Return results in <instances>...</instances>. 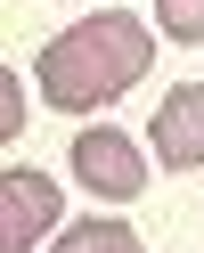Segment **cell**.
I'll return each instance as SVG.
<instances>
[{
  "instance_id": "cell-1",
  "label": "cell",
  "mask_w": 204,
  "mask_h": 253,
  "mask_svg": "<svg viewBox=\"0 0 204 253\" xmlns=\"http://www.w3.org/2000/svg\"><path fill=\"white\" fill-rule=\"evenodd\" d=\"M147 66H155V33L131 8H98V17L66 25V33L41 49V98H49L57 115H98V106L122 98Z\"/></svg>"
},
{
  "instance_id": "cell-2",
  "label": "cell",
  "mask_w": 204,
  "mask_h": 253,
  "mask_svg": "<svg viewBox=\"0 0 204 253\" xmlns=\"http://www.w3.org/2000/svg\"><path fill=\"white\" fill-rule=\"evenodd\" d=\"M57 220H66V196L49 188V171H25L17 164L8 180H0V253H33Z\"/></svg>"
},
{
  "instance_id": "cell-3",
  "label": "cell",
  "mask_w": 204,
  "mask_h": 253,
  "mask_svg": "<svg viewBox=\"0 0 204 253\" xmlns=\"http://www.w3.org/2000/svg\"><path fill=\"white\" fill-rule=\"evenodd\" d=\"M74 180L90 188V196L122 204L147 188V155L131 147V131H74Z\"/></svg>"
},
{
  "instance_id": "cell-4",
  "label": "cell",
  "mask_w": 204,
  "mask_h": 253,
  "mask_svg": "<svg viewBox=\"0 0 204 253\" xmlns=\"http://www.w3.org/2000/svg\"><path fill=\"white\" fill-rule=\"evenodd\" d=\"M155 164H171V171L204 164V82H180L155 106Z\"/></svg>"
},
{
  "instance_id": "cell-5",
  "label": "cell",
  "mask_w": 204,
  "mask_h": 253,
  "mask_svg": "<svg viewBox=\"0 0 204 253\" xmlns=\"http://www.w3.org/2000/svg\"><path fill=\"white\" fill-rule=\"evenodd\" d=\"M57 253H139V229L115 220V212H90V220H66Z\"/></svg>"
},
{
  "instance_id": "cell-6",
  "label": "cell",
  "mask_w": 204,
  "mask_h": 253,
  "mask_svg": "<svg viewBox=\"0 0 204 253\" xmlns=\"http://www.w3.org/2000/svg\"><path fill=\"white\" fill-rule=\"evenodd\" d=\"M155 25L171 41H204V0H155Z\"/></svg>"
},
{
  "instance_id": "cell-7",
  "label": "cell",
  "mask_w": 204,
  "mask_h": 253,
  "mask_svg": "<svg viewBox=\"0 0 204 253\" xmlns=\"http://www.w3.org/2000/svg\"><path fill=\"white\" fill-rule=\"evenodd\" d=\"M8 131H25V90L17 82H0V139H8Z\"/></svg>"
}]
</instances>
